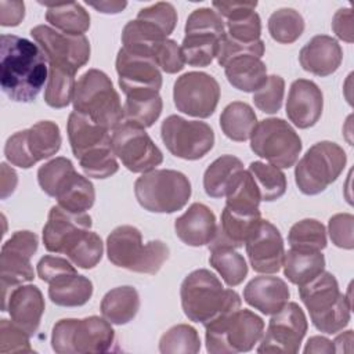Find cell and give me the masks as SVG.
I'll return each mask as SVG.
<instances>
[{
  "instance_id": "3957f363",
  "label": "cell",
  "mask_w": 354,
  "mask_h": 354,
  "mask_svg": "<svg viewBox=\"0 0 354 354\" xmlns=\"http://www.w3.org/2000/svg\"><path fill=\"white\" fill-rule=\"evenodd\" d=\"M180 296L185 317L203 325L221 313L241 308L239 295L225 289L221 281L206 268L195 270L184 278Z\"/></svg>"
},
{
  "instance_id": "5bb4252c",
  "label": "cell",
  "mask_w": 354,
  "mask_h": 354,
  "mask_svg": "<svg viewBox=\"0 0 354 354\" xmlns=\"http://www.w3.org/2000/svg\"><path fill=\"white\" fill-rule=\"evenodd\" d=\"M160 137L171 155L185 160L203 158L214 145V131L207 123L177 115H170L162 122Z\"/></svg>"
},
{
  "instance_id": "9a60e30c",
  "label": "cell",
  "mask_w": 354,
  "mask_h": 354,
  "mask_svg": "<svg viewBox=\"0 0 354 354\" xmlns=\"http://www.w3.org/2000/svg\"><path fill=\"white\" fill-rule=\"evenodd\" d=\"M30 36L43 51L48 66L76 73L90 59V41L84 35H66L47 25L30 29Z\"/></svg>"
},
{
  "instance_id": "4316f807",
  "label": "cell",
  "mask_w": 354,
  "mask_h": 354,
  "mask_svg": "<svg viewBox=\"0 0 354 354\" xmlns=\"http://www.w3.org/2000/svg\"><path fill=\"white\" fill-rule=\"evenodd\" d=\"M217 230L214 213L203 203H192L184 214L176 218L174 231L181 242L188 246H203L214 238Z\"/></svg>"
},
{
  "instance_id": "d6986e66",
  "label": "cell",
  "mask_w": 354,
  "mask_h": 354,
  "mask_svg": "<svg viewBox=\"0 0 354 354\" xmlns=\"http://www.w3.org/2000/svg\"><path fill=\"white\" fill-rule=\"evenodd\" d=\"M308 322L304 311L295 301H288L278 313L272 314L257 353L296 354L306 336Z\"/></svg>"
},
{
  "instance_id": "7a4b0ae2",
  "label": "cell",
  "mask_w": 354,
  "mask_h": 354,
  "mask_svg": "<svg viewBox=\"0 0 354 354\" xmlns=\"http://www.w3.org/2000/svg\"><path fill=\"white\" fill-rule=\"evenodd\" d=\"M66 130L72 152L87 177L108 178L119 170L108 129L73 111Z\"/></svg>"
},
{
  "instance_id": "f907efd6",
  "label": "cell",
  "mask_w": 354,
  "mask_h": 354,
  "mask_svg": "<svg viewBox=\"0 0 354 354\" xmlns=\"http://www.w3.org/2000/svg\"><path fill=\"white\" fill-rule=\"evenodd\" d=\"M138 19L148 21L159 28L166 36L171 35L177 24V11L171 3L159 1L145 8H141L137 14Z\"/></svg>"
},
{
  "instance_id": "681fc988",
  "label": "cell",
  "mask_w": 354,
  "mask_h": 354,
  "mask_svg": "<svg viewBox=\"0 0 354 354\" xmlns=\"http://www.w3.org/2000/svg\"><path fill=\"white\" fill-rule=\"evenodd\" d=\"M151 59L166 73H177L183 71L185 65L181 47L171 39L155 44L151 50Z\"/></svg>"
},
{
  "instance_id": "52a82bcc",
  "label": "cell",
  "mask_w": 354,
  "mask_h": 354,
  "mask_svg": "<svg viewBox=\"0 0 354 354\" xmlns=\"http://www.w3.org/2000/svg\"><path fill=\"white\" fill-rule=\"evenodd\" d=\"M206 350L212 354L250 351L261 339L264 321L250 310H232L218 314L205 324Z\"/></svg>"
},
{
  "instance_id": "8d00e7d4",
  "label": "cell",
  "mask_w": 354,
  "mask_h": 354,
  "mask_svg": "<svg viewBox=\"0 0 354 354\" xmlns=\"http://www.w3.org/2000/svg\"><path fill=\"white\" fill-rule=\"evenodd\" d=\"M44 6L47 7V22L59 32L66 35H83L88 30L90 15L79 3H46Z\"/></svg>"
},
{
  "instance_id": "db71d44e",
  "label": "cell",
  "mask_w": 354,
  "mask_h": 354,
  "mask_svg": "<svg viewBox=\"0 0 354 354\" xmlns=\"http://www.w3.org/2000/svg\"><path fill=\"white\" fill-rule=\"evenodd\" d=\"M354 217L350 213H337L329 218L328 232L335 246L351 250L354 248Z\"/></svg>"
},
{
  "instance_id": "f546056e",
  "label": "cell",
  "mask_w": 354,
  "mask_h": 354,
  "mask_svg": "<svg viewBox=\"0 0 354 354\" xmlns=\"http://www.w3.org/2000/svg\"><path fill=\"white\" fill-rule=\"evenodd\" d=\"M224 72L228 83L245 93L257 91L268 77L266 64L252 54H242L230 59Z\"/></svg>"
},
{
  "instance_id": "8992f818",
  "label": "cell",
  "mask_w": 354,
  "mask_h": 354,
  "mask_svg": "<svg viewBox=\"0 0 354 354\" xmlns=\"http://www.w3.org/2000/svg\"><path fill=\"white\" fill-rule=\"evenodd\" d=\"M106 254L112 264L141 274H156L169 259V248L159 239L142 243L133 225H119L106 238Z\"/></svg>"
},
{
  "instance_id": "f1b7e54d",
  "label": "cell",
  "mask_w": 354,
  "mask_h": 354,
  "mask_svg": "<svg viewBox=\"0 0 354 354\" xmlns=\"http://www.w3.org/2000/svg\"><path fill=\"white\" fill-rule=\"evenodd\" d=\"M260 220L261 216H242L224 207L214 238L207 245L209 250L216 248L238 249L243 246Z\"/></svg>"
},
{
  "instance_id": "11a10c76",
  "label": "cell",
  "mask_w": 354,
  "mask_h": 354,
  "mask_svg": "<svg viewBox=\"0 0 354 354\" xmlns=\"http://www.w3.org/2000/svg\"><path fill=\"white\" fill-rule=\"evenodd\" d=\"M69 272H77L75 264L58 256H43L37 263V275L43 282L47 283Z\"/></svg>"
},
{
  "instance_id": "74e56055",
  "label": "cell",
  "mask_w": 354,
  "mask_h": 354,
  "mask_svg": "<svg viewBox=\"0 0 354 354\" xmlns=\"http://www.w3.org/2000/svg\"><path fill=\"white\" fill-rule=\"evenodd\" d=\"M225 198V207L228 210L242 216H260L259 205L261 196L249 170L241 171Z\"/></svg>"
},
{
  "instance_id": "5b68a950",
  "label": "cell",
  "mask_w": 354,
  "mask_h": 354,
  "mask_svg": "<svg viewBox=\"0 0 354 354\" xmlns=\"http://www.w3.org/2000/svg\"><path fill=\"white\" fill-rule=\"evenodd\" d=\"M73 111L86 115L94 123L115 130L123 122L120 97L112 80L98 69H88L75 84Z\"/></svg>"
},
{
  "instance_id": "ab89813d",
  "label": "cell",
  "mask_w": 354,
  "mask_h": 354,
  "mask_svg": "<svg viewBox=\"0 0 354 354\" xmlns=\"http://www.w3.org/2000/svg\"><path fill=\"white\" fill-rule=\"evenodd\" d=\"M248 170L259 188L261 201L272 202L286 192V176L279 167L256 160L249 165Z\"/></svg>"
},
{
  "instance_id": "6125c7cd",
  "label": "cell",
  "mask_w": 354,
  "mask_h": 354,
  "mask_svg": "<svg viewBox=\"0 0 354 354\" xmlns=\"http://www.w3.org/2000/svg\"><path fill=\"white\" fill-rule=\"evenodd\" d=\"M351 343H353V330H346L344 333L339 335L335 342H333V347H335V351L340 353L342 350V346L346 344L348 351H351Z\"/></svg>"
},
{
  "instance_id": "cb8c5ba5",
  "label": "cell",
  "mask_w": 354,
  "mask_h": 354,
  "mask_svg": "<svg viewBox=\"0 0 354 354\" xmlns=\"http://www.w3.org/2000/svg\"><path fill=\"white\" fill-rule=\"evenodd\" d=\"M3 311H8L11 321L33 336L44 313L43 295L35 285H19L3 300Z\"/></svg>"
},
{
  "instance_id": "ffe728a7",
  "label": "cell",
  "mask_w": 354,
  "mask_h": 354,
  "mask_svg": "<svg viewBox=\"0 0 354 354\" xmlns=\"http://www.w3.org/2000/svg\"><path fill=\"white\" fill-rule=\"evenodd\" d=\"M119 86L126 98H149L159 95L162 73L148 57L133 54L120 48L116 57Z\"/></svg>"
},
{
  "instance_id": "4dcf8cb0",
  "label": "cell",
  "mask_w": 354,
  "mask_h": 354,
  "mask_svg": "<svg viewBox=\"0 0 354 354\" xmlns=\"http://www.w3.org/2000/svg\"><path fill=\"white\" fill-rule=\"evenodd\" d=\"M48 285V297L61 307L83 306L93 296V282L77 272L64 274Z\"/></svg>"
},
{
  "instance_id": "83f0119b",
  "label": "cell",
  "mask_w": 354,
  "mask_h": 354,
  "mask_svg": "<svg viewBox=\"0 0 354 354\" xmlns=\"http://www.w3.org/2000/svg\"><path fill=\"white\" fill-rule=\"evenodd\" d=\"M289 297L286 282L278 277H256L243 289L245 301L266 315L278 313L289 301Z\"/></svg>"
},
{
  "instance_id": "680465c9",
  "label": "cell",
  "mask_w": 354,
  "mask_h": 354,
  "mask_svg": "<svg viewBox=\"0 0 354 354\" xmlns=\"http://www.w3.org/2000/svg\"><path fill=\"white\" fill-rule=\"evenodd\" d=\"M17 173L7 166V163H1V198L6 199L10 194L14 192L17 185Z\"/></svg>"
},
{
  "instance_id": "b9f144b4",
  "label": "cell",
  "mask_w": 354,
  "mask_h": 354,
  "mask_svg": "<svg viewBox=\"0 0 354 354\" xmlns=\"http://www.w3.org/2000/svg\"><path fill=\"white\" fill-rule=\"evenodd\" d=\"M304 30L301 14L293 8H279L268 18V32L281 44L295 43Z\"/></svg>"
},
{
  "instance_id": "9c48e42d",
  "label": "cell",
  "mask_w": 354,
  "mask_h": 354,
  "mask_svg": "<svg viewBox=\"0 0 354 354\" xmlns=\"http://www.w3.org/2000/svg\"><path fill=\"white\" fill-rule=\"evenodd\" d=\"M115 330L105 318H64L53 326L51 347L58 354L104 353L111 348Z\"/></svg>"
},
{
  "instance_id": "f35d334b",
  "label": "cell",
  "mask_w": 354,
  "mask_h": 354,
  "mask_svg": "<svg viewBox=\"0 0 354 354\" xmlns=\"http://www.w3.org/2000/svg\"><path fill=\"white\" fill-rule=\"evenodd\" d=\"M209 263L231 288L242 283L248 275L246 260L231 248L210 249Z\"/></svg>"
},
{
  "instance_id": "2e32d148",
  "label": "cell",
  "mask_w": 354,
  "mask_h": 354,
  "mask_svg": "<svg viewBox=\"0 0 354 354\" xmlns=\"http://www.w3.org/2000/svg\"><path fill=\"white\" fill-rule=\"evenodd\" d=\"M113 153L133 173H147L163 162L162 151L145 129L122 122L111 137Z\"/></svg>"
},
{
  "instance_id": "44dd1931",
  "label": "cell",
  "mask_w": 354,
  "mask_h": 354,
  "mask_svg": "<svg viewBox=\"0 0 354 354\" xmlns=\"http://www.w3.org/2000/svg\"><path fill=\"white\" fill-rule=\"evenodd\" d=\"M91 217L87 213H73L53 206L43 228L44 248L51 253L68 254L90 231Z\"/></svg>"
},
{
  "instance_id": "816d5d0a",
  "label": "cell",
  "mask_w": 354,
  "mask_h": 354,
  "mask_svg": "<svg viewBox=\"0 0 354 354\" xmlns=\"http://www.w3.org/2000/svg\"><path fill=\"white\" fill-rule=\"evenodd\" d=\"M242 54H252L259 58L263 57L264 54V41L257 40L253 43H241L238 40H234L227 32L221 37L218 43V50H217V62L220 66H225V64Z\"/></svg>"
},
{
  "instance_id": "1f68e13d",
  "label": "cell",
  "mask_w": 354,
  "mask_h": 354,
  "mask_svg": "<svg viewBox=\"0 0 354 354\" xmlns=\"http://www.w3.org/2000/svg\"><path fill=\"white\" fill-rule=\"evenodd\" d=\"M102 317L115 325L130 322L140 310V296L133 286H118L105 293L101 300Z\"/></svg>"
},
{
  "instance_id": "7402d4cb",
  "label": "cell",
  "mask_w": 354,
  "mask_h": 354,
  "mask_svg": "<svg viewBox=\"0 0 354 354\" xmlns=\"http://www.w3.org/2000/svg\"><path fill=\"white\" fill-rule=\"evenodd\" d=\"M246 253L252 268L260 274H275L281 270L285 248L279 230L268 220H260L248 241Z\"/></svg>"
},
{
  "instance_id": "94428289",
  "label": "cell",
  "mask_w": 354,
  "mask_h": 354,
  "mask_svg": "<svg viewBox=\"0 0 354 354\" xmlns=\"http://www.w3.org/2000/svg\"><path fill=\"white\" fill-rule=\"evenodd\" d=\"M88 6L102 14H118L126 8L127 3L126 1H100V3H88Z\"/></svg>"
},
{
  "instance_id": "7c38bea8",
  "label": "cell",
  "mask_w": 354,
  "mask_h": 354,
  "mask_svg": "<svg viewBox=\"0 0 354 354\" xmlns=\"http://www.w3.org/2000/svg\"><path fill=\"white\" fill-rule=\"evenodd\" d=\"M301 140L295 129L283 119H263L250 136L252 151L279 169L292 167L300 152Z\"/></svg>"
},
{
  "instance_id": "7dc6e473",
  "label": "cell",
  "mask_w": 354,
  "mask_h": 354,
  "mask_svg": "<svg viewBox=\"0 0 354 354\" xmlns=\"http://www.w3.org/2000/svg\"><path fill=\"white\" fill-rule=\"evenodd\" d=\"M104 253V243L93 231H88L83 239L75 246L73 250L68 253V259L79 268H94L100 260L102 259Z\"/></svg>"
},
{
  "instance_id": "f5cc1de1",
  "label": "cell",
  "mask_w": 354,
  "mask_h": 354,
  "mask_svg": "<svg viewBox=\"0 0 354 354\" xmlns=\"http://www.w3.org/2000/svg\"><path fill=\"white\" fill-rule=\"evenodd\" d=\"M29 335L12 321H0V353H33Z\"/></svg>"
},
{
  "instance_id": "6f0895ef",
  "label": "cell",
  "mask_w": 354,
  "mask_h": 354,
  "mask_svg": "<svg viewBox=\"0 0 354 354\" xmlns=\"http://www.w3.org/2000/svg\"><path fill=\"white\" fill-rule=\"evenodd\" d=\"M25 17L24 1H0V25L17 26Z\"/></svg>"
},
{
  "instance_id": "ba28073f",
  "label": "cell",
  "mask_w": 354,
  "mask_h": 354,
  "mask_svg": "<svg viewBox=\"0 0 354 354\" xmlns=\"http://www.w3.org/2000/svg\"><path fill=\"white\" fill-rule=\"evenodd\" d=\"M188 177L177 170L153 169L142 173L134 183V195L141 207L151 213L181 210L191 196Z\"/></svg>"
},
{
  "instance_id": "f6af8a7d",
  "label": "cell",
  "mask_w": 354,
  "mask_h": 354,
  "mask_svg": "<svg viewBox=\"0 0 354 354\" xmlns=\"http://www.w3.org/2000/svg\"><path fill=\"white\" fill-rule=\"evenodd\" d=\"M160 95L149 98H126L123 105V122L141 129L151 127L162 113Z\"/></svg>"
},
{
  "instance_id": "d4e9b609",
  "label": "cell",
  "mask_w": 354,
  "mask_h": 354,
  "mask_svg": "<svg viewBox=\"0 0 354 354\" xmlns=\"http://www.w3.org/2000/svg\"><path fill=\"white\" fill-rule=\"evenodd\" d=\"M214 11L225 18L228 35L241 43L260 40L261 22L254 11L257 1H213Z\"/></svg>"
},
{
  "instance_id": "c3c4849f",
  "label": "cell",
  "mask_w": 354,
  "mask_h": 354,
  "mask_svg": "<svg viewBox=\"0 0 354 354\" xmlns=\"http://www.w3.org/2000/svg\"><path fill=\"white\" fill-rule=\"evenodd\" d=\"M285 93V80L278 75L267 77L266 83L253 93L254 105L266 113H277L282 106Z\"/></svg>"
},
{
  "instance_id": "e0dca14e",
  "label": "cell",
  "mask_w": 354,
  "mask_h": 354,
  "mask_svg": "<svg viewBox=\"0 0 354 354\" xmlns=\"http://www.w3.org/2000/svg\"><path fill=\"white\" fill-rule=\"evenodd\" d=\"M39 246V238L32 231H15L8 238L0 253L1 299L4 300L11 289L35 278L30 264L32 256Z\"/></svg>"
},
{
  "instance_id": "484cf974",
  "label": "cell",
  "mask_w": 354,
  "mask_h": 354,
  "mask_svg": "<svg viewBox=\"0 0 354 354\" xmlns=\"http://www.w3.org/2000/svg\"><path fill=\"white\" fill-rule=\"evenodd\" d=\"M343 59V50L336 39L317 35L308 40L299 53L301 68L315 76H329L337 71Z\"/></svg>"
},
{
  "instance_id": "7bdbcfd3",
  "label": "cell",
  "mask_w": 354,
  "mask_h": 354,
  "mask_svg": "<svg viewBox=\"0 0 354 354\" xmlns=\"http://www.w3.org/2000/svg\"><path fill=\"white\" fill-rule=\"evenodd\" d=\"M75 84V73L57 66H48V79L44 90L46 104L55 109L68 106L73 98Z\"/></svg>"
},
{
  "instance_id": "836d02e7",
  "label": "cell",
  "mask_w": 354,
  "mask_h": 354,
  "mask_svg": "<svg viewBox=\"0 0 354 354\" xmlns=\"http://www.w3.org/2000/svg\"><path fill=\"white\" fill-rule=\"evenodd\" d=\"M54 198L57 199L58 206L65 210L86 213L94 205L95 191L93 183L75 170L59 185Z\"/></svg>"
},
{
  "instance_id": "8fae6325",
  "label": "cell",
  "mask_w": 354,
  "mask_h": 354,
  "mask_svg": "<svg viewBox=\"0 0 354 354\" xmlns=\"http://www.w3.org/2000/svg\"><path fill=\"white\" fill-rule=\"evenodd\" d=\"M224 35L225 24L214 10L209 7L194 10L185 22V37L180 46L185 64L209 66L217 55Z\"/></svg>"
},
{
  "instance_id": "9f6ffc18",
  "label": "cell",
  "mask_w": 354,
  "mask_h": 354,
  "mask_svg": "<svg viewBox=\"0 0 354 354\" xmlns=\"http://www.w3.org/2000/svg\"><path fill=\"white\" fill-rule=\"evenodd\" d=\"M332 29L336 36L347 43H353V11L351 8H340L332 19Z\"/></svg>"
},
{
  "instance_id": "bcb514c9",
  "label": "cell",
  "mask_w": 354,
  "mask_h": 354,
  "mask_svg": "<svg viewBox=\"0 0 354 354\" xmlns=\"http://www.w3.org/2000/svg\"><path fill=\"white\" fill-rule=\"evenodd\" d=\"M73 171H75V167H73L72 162L68 158L58 156V158H54V159L48 160L47 163H44L43 166L39 167L37 181H39L40 188L48 196L54 198L59 185Z\"/></svg>"
},
{
  "instance_id": "ee69618b",
  "label": "cell",
  "mask_w": 354,
  "mask_h": 354,
  "mask_svg": "<svg viewBox=\"0 0 354 354\" xmlns=\"http://www.w3.org/2000/svg\"><path fill=\"white\" fill-rule=\"evenodd\" d=\"M201 350V339L196 329L187 324H178L167 329L159 340L162 354H196Z\"/></svg>"
},
{
  "instance_id": "4fadbf2b",
  "label": "cell",
  "mask_w": 354,
  "mask_h": 354,
  "mask_svg": "<svg viewBox=\"0 0 354 354\" xmlns=\"http://www.w3.org/2000/svg\"><path fill=\"white\" fill-rule=\"evenodd\" d=\"M61 142L58 124L51 120H40L32 127L10 136L4 145V155L11 165L29 169L39 160L55 155Z\"/></svg>"
},
{
  "instance_id": "277c9868",
  "label": "cell",
  "mask_w": 354,
  "mask_h": 354,
  "mask_svg": "<svg viewBox=\"0 0 354 354\" xmlns=\"http://www.w3.org/2000/svg\"><path fill=\"white\" fill-rule=\"evenodd\" d=\"M299 296L319 332L335 335L348 325L351 299L340 293L333 274L322 271L308 283L299 286Z\"/></svg>"
},
{
  "instance_id": "e575fe53",
  "label": "cell",
  "mask_w": 354,
  "mask_h": 354,
  "mask_svg": "<svg viewBox=\"0 0 354 354\" xmlns=\"http://www.w3.org/2000/svg\"><path fill=\"white\" fill-rule=\"evenodd\" d=\"M283 274L297 286L306 285L318 277L325 268V257L321 252L289 249L283 254Z\"/></svg>"
},
{
  "instance_id": "603a6c76",
  "label": "cell",
  "mask_w": 354,
  "mask_h": 354,
  "mask_svg": "<svg viewBox=\"0 0 354 354\" xmlns=\"http://www.w3.org/2000/svg\"><path fill=\"white\" fill-rule=\"evenodd\" d=\"M322 108L324 95L314 82L297 79L292 83L286 100V115L296 127H313L319 120Z\"/></svg>"
},
{
  "instance_id": "6da1fadb",
  "label": "cell",
  "mask_w": 354,
  "mask_h": 354,
  "mask_svg": "<svg viewBox=\"0 0 354 354\" xmlns=\"http://www.w3.org/2000/svg\"><path fill=\"white\" fill-rule=\"evenodd\" d=\"M47 79V59L36 43L15 35H1L0 84L10 100L35 101Z\"/></svg>"
},
{
  "instance_id": "d590c367",
  "label": "cell",
  "mask_w": 354,
  "mask_h": 354,
  "mask_svg": "<svg viewBox=\"0 0 354 354\" xmlns=\"http://www.w3.org/2000/svg\"><path fill=\"white\" fill-rule=\"evenodd\" d=\"M256 126L257 118L253 108L242 101L228 104L220 115V127L224 136L232 141L249 140Z\"/></svg>"
},
{
  "instance_id": "60d3db41",
  "label": "cell",
  "mask_w": 354,
  "mask_h": 354,
  "mask_svg": "<svg viewBox=\"0 0 354 354\" xmlns=\"http://www.w3.org/2000/svg\"><path fill=\"white\" fill-rule=\"evenodd\" d=\"M288 242L296 250L321 252L326 248V230L321 221L304 218L290 227Z\"/></svg>"
},
{
  "instance_id": "d6a6232c",
  "label": "cell",
  "mask_w": 354,
  "mask_h": 354,
  "mask_svg": "<svg viewBox=\"0 0 354 354\" xmlns=\"http://www.w3.org/2000/svg\"><path fill=\"white\" fill-rule=\"evenodd\" d=\"M243 170L241 159L232 155H221L213 160L203 174V188L210 198H223Z\"/></svg>"
},
{
  "instance_id": "ac0fdd59",
  "label": "cell",
  "mask_w": 354,
  "mask_h": 354,
  "mask_svg": "<svg viewBox=\"0 0 354 354\" xmlns=\"http://www.w3.org/2000/svg\"><path fill=\"white\" fill-rule=\"evenodd\" d=\"M176 108L194 118H209L220 100L218 82L205 72H187L177 77L173 87Z\"/></svg>"
},
{
  "instance_id": "91938a15",
  "label": "cell",
  "mask_w": 354,
  "mask_h": 354,
  "mask_svg": "<svg viewBox=\"0 0 354 354\" xmlns=\"http://www.w3.org/2000/svg\"><path fill=\"white\" fill-rule=\"evenodd\" d=\"M333 342L324 336H313L307 340V344L304 347V353H333Z\"/></svg>"
},
{
  "instance_id": "30bf717a",
  "label": "cell",
  "mask_w": 354,
  "mask_h": 354,
  "mask_svg": "<svg viewBox=\"0 0 354 354\" xmlns=\"http://www.w3.org/2000/svg\"><path fill=\"white\" fill-rule=\"evenodd\" d=\"M347 155L332 141H319L308 148L295 169L296 185L304 195H318L337 180Z\"/></svg>"
}]
</instances>
